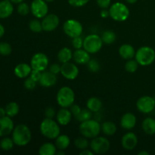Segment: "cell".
Returning <instances> with one entry per match:
<instances>
[{
    "label": "cell",
    "instance_id": "d6986e66",
    "mask_svg": "<svg viewBox=\"0 0 155 155\" xmlns=\"http://www.w3.org/2000/svg\"><path fill=\"white\" fill-rule=\"evenodd\" d=\"M72 113L71 110H68L66 107H61L60 110L58 111L57 115V121L59 125L67 126L70 124L72 119Z\"/></svg>",
    "mask_w": 155,
    "mask_h": 155
},
{
    "label": "cell",
    "instance_id": "30bf717a",
    "mask_svg": "<svg viewBox=\"0 0 155 155\" xmlns=\"http://www.w3.org/2000/svg\"><path fill=\"white\" fill-rule=\"evenodd\" d=\"M49 63L48 56L42 52L36 53L32 57L30 61V66L32 69L43 72L47 69Z\"/></svg>",
    "mask_w": 155,
    "mask_h": 155
},
{
    "label": "cell",
    "instance_id": "2e32d148",
    "mask_svg": "<svg viewBox=\"0 0 155 155\" xmlns=\"http://www.w3.org/2000/svg\"><path fill=\"white\" fill-rule=\"evenodd\" d=\"M14 130V123L10 117H0V137L6 136Z\"/></svg>",
    "mask_w": 155,
    "mask_h": 155
},
{
    "label": "cell",
    "instance_id": "44dd1931",
    "mask_svg": "<svg viewBox=\"0 0 155 155\" xmlns=\"http://www.w3.org/2000/svg\"><path fill=\"white\" fill-rule=\"evenodd\" d=\"M14 7L10 0H3L0 2V18L5 19L12 15Z\"/></svg>",
    "mask_w": 155,
    "mask_h": 155
},
{
    "label": "cell",
    "instance_id": "11a10c76",
    "mask_svg": "<svg viewBox=\"0 0 155 155\" xmlns=\"http://www.w3.org/2000/svg\"><path fill=\"white\" fill-rule=\"evenodd\" d=\"M138 0H126V2L128 3H130V4H135V3L137 2Z\"/></svg>",
    "mask_w": 155,
    "mask_h": 155
},
{
    "label": "cell",
    "instance_id": "5b68a950",
    "mask_svg": "<svg viewBox=\"0 0 155 155\" xmlns=\"http://www.w3.org/2000/svg\"><path fill=\"white\" fill-rule=\"evenodd\" d=\"M56 99L58 104L60 107L68 108L74 104L75 101V94L71 87L63 86L58 92Z\"/></svg>",
    "mask_w": 155,
    "mask_h": 155
},
{
    "label": "cell",
    "instance_id": "6da1fadb",
    "mask_svg": "<svg viewBox=\"0 0 155 155\" xmlns=\"http://www.w3.org/2000/svg\"><path fill=\"white\" fill-rule=\"evenodd\" d=\"M31 138V131L25 124H19L14 129L12 139L15 145L18 146H25L30 143Z\"/></svg>",
    "mask_w": 155,
    "mask_h": 155
},
{
    "label": "cell",
    "instance_id": "db71d44e",
    "mask_svg": "<svg viewBox=\"0 0 155 155\" xmlns=\"http://www.w3.org/2000/svg\"><path fill=\"white\" fill-rule=\"evenodd\" d=\"M12 3H15V4H19V3L22 2L24 0H10Z\"/></svg>",
    "mask_w": 155,
    "mask_h": 155
},
{
    "label": "cell",
    "instance_id": "f546056e",
    "mask_svg": "<svg viewBox=\"0 0 155 155\" xmlns=\"http://www.w3.org/2000/svg\"><path fill=\"white\" fill-rule=\"evenodd\" d=\"M19 105L16 102H10L5 107L6 115L10 117H13L19 113Z\"/></svg>",
    "mask_w": 155,
    "mask_h": 155
},
{
    "label": "cell",
    "instance_id": "816d5d0a",
    "mask_svg": "<svg viewBox=\"0 0 155 155\" xmlns=\"http://www.w3.org/2000/svg\"><path fill=\"white\" fill-rule=\"evenodd\" d=\"M5 116H6L5 108L0 107V117H5Z\"/></svg>",
    "mask_w": 155,
    "mask_h": 155
},
{
    "label": "cell",
    "instance_id": "5bb4252c",
    "mask_svg": "<svg viewBox=\"0 0 155 155\" xmlns=\"http://www.w3.org/2000/svg\"><path fill=\"white\" fill-rule=\"evenodd\" d=\"M61 74L65 79L69 80H75L79 74L78 67L71 62H67L61 64Z\"/></svg>",
    "mask_w": 155,
    "mask_h": 155
},
{
    "label": "cell",
    "instance_id": "7dc6e473",
    "mask_svg": "<svg viewBox=\"0 0 155 155\" xmlns=\"http://www.w3.org/2000/svg\"><path fill=\"white\" fill-rule=\"evenodd\" d=\"M45 116L47 118H51L53 119L54 116H55V110L54 108L51 107H48L45 109Z\"/></svg>",
    "mask_w": 155,
    "mask_h": 155
},
{
    "label": "cell",
    "instance_id": "9f6ffc18",
    "mask_svg": "<svg viewBox=\"0 0 155 155\" xmlns=\"http://www.w3.org/2000/svg\"><path fill=\"white\" fill-rule=\"evenodd\" d=\"M56 154L57 155H64V152H63L61 150H59L58 152H56Z\"/></svg>",
    "mask_w": 155,
    "mask_h": 155
},
{
    "label": "cell",
    "instance_id": "8992f818",
    "mask_svg": "<svg viewBox=\"0 0 155 155\" xmlns=\"http://www.w3.org/2000/svg\"><path fill=\"white\" fill-rule=\"evenodd\" d=\"M110 17L113 20L119 22L125 21L130 16V10L125 4L122 2H115L109 8Z\"/></svg>",
    "mask_w": 155,
    "mask_h": 155
},
{
    "label": "cell",
    "instance_id": "ee69618b",
    "mask_svg": "<svg viewBox=\"0 0 155 155\" xmlns=\"http://www.w3.org/2000/svg\"><path fill=\"white\" fill-rule=\"evenodd\" d=\"M98 5L102 9H107L110 6L111 0H96Z\"/></svg>",
    "mask_w": 155,
    "mask_h": 155
},
{
    "label": "cell",
    "instance_id": "f35d334b",
    "mask_svg": "<svg viewBox=\"0 0 155 155\" xmlns=\"http://www.w3.org/2000/svg\"><path fill=\"white\" fill-rule=\"evenodd\" d=\"M12 48L9 43L5 42H0V54L3 56H7L12 53Z\"/></svg>",
    "mask_w": 155,
    "mask_h": 155
},
{
    "label": "cell",
    "instance_id": "8fae6325",
    "mask_svg": "<svg viewBox=\"0 0 155 155\" xmlns=\"http://www.w3.org/2000/svg\"><path fill=\"white\" fill-rule=\"evenodd\" d=\"M136 107L141 113H151L155 109V99L148 95L140 97L136 101Z\"/></svg>",
    "mask_w": 155,
    "mask_h": 155
},
{
    "label": "cell",
    "instance_id": "d4e9b609",
    "mask_svg": "<svg viewBox=\"0 0 155 155\" xmlns=\"http://www.w3.org/2000/svg\"><path fill=\"white\" fill-rule=\"evenodd\" d=\"M142 128L143 131L148 135L155 134V119L147 117L142 121Z\"/></svg>",
    "mask_w": 155,
    "mask_h": 155
},
{
    "label": "cell",
    "instance_id": "f907efd6",
    "mask_svg": "<svg viewBox=\"0 0 155 155\" xmlns=\"http://www.w3.org/2000/svg\"><path fill=\"white\" fill-rule=\"evenodd\" d=\"M5 32V27H3L1 24H0V39H1L3 36H4Z\"/></svg>",
    "mask_w": 155,
    "mask_h": 155
},
{
    "label": "cell",
    "instance_id": "7c38bea8",
    "mask_svg": "<svg viewBox=\"0 0 155 155\" xmlns=\"http://www.w3.org/2000/svg\"><path fill=\"white\" fill-rule=\"evenodd\" d=\"M30 12L36 18H43L48 15V6L44 0H33L30 5Z\"/></svg>",
    "mask_w": 155,
    "mask_h": 155
},
{
    "label": "cell",
    "instance_id": "7bdbcfd3",
    "mask_svg": "<svg viewBox=\"0 0 155 155\" xmlns=\"http://www.w3.org/2000/svg\"><path fill=\"white\" fill-rule=\"evenodd\" d=\"M41 76H42V72L39 71H36V70H32L31 73L30 74V77H31L36 83H39V81L40 80Z\"/></svg>",
    "mask_w": 155,
    "mask_h": 155
},
{
    "label": "cell",
    "instance_id": "484cf974",
    "mask_svg": "<svg viewBox=\"0 0 155 155\" xmlns=\"http://www.w3.org/2000/svg\"><path fill=\"white\" fill-rule=\"evenodd\" d=\"M71 139L67 135H59L55 139V146L57 149L64 151L69 147Z\"/></svg>",
    "mask_w": 155,
    "mask_h": 155
},
{
    "label": "cell",
    "instance_id": "f6af8a7d",
    "mask_svg": "<svg viewBox=\"0 0 155 155\" xmlns=\"http://www.w3.org/2000/svg\"><path fill=\"white\" fill-rule=\"evenodd\" d=\"M70 110H71V112L72 113L73 116H74V117H76L77 115L80 114V113L81 112L82 109L80 108V107L79 105L74 104H72L71 107H70Z\"/></svg>",
    "mask_w": 155,
    "mask_h": 155
},
{
    "label": "cell",
    "instance_id": "4fadbf2b",
    "mask_svg": "<svg viewBox=\"0 0 155 155\" xmlns=\"http://www.w3.org/2000/svg\"><path fill=\"white\" fill-rule=\"evenodd\" d=\"M60 23V19L58 16L54 14H49L47 15L42 18V30L46 32L54 31L58 28Z\"/></svg>",
    "mask_w": 155,
    "mask_h": 155
},
{
    "label": "cell",
    "instance_id": "c3c4849f",
    "mask_svg": "<svg viewBox=\"0 0 155 155\" xmlns=\"http://www.w3.org/2000/svg\"><path fill=\"white\" fill-rule=\"evenodd\" d=\"M80 155H93L94 152L92 151V150H89V149H84L82 150L81 152L80 153Z\"/></svg>",
    "mask_w": 155,
    "mask_h": 155
},
{
    "label": "cell",
    "instance_id": "ba28073f",
    "mask_svg": "<svg viewBox=\"0 0 155 155\" xmlns=\"http://www.w3.org/2000/svg\"><path fill=\"white\" fill-rule=\"evenodd\" d=\"M83 25L80 21L74 19H69L63 24V30L65 34L71 38L80 36L83 33Z\"/></svg>",
    "mask_w": 155,
    "mask_h": 155
},
{
    "label": "cell",
    "instance_id": "d590c367",
    "mask_svg": "<svg viewBox=\"0 0 155 155\" xmlns=\"http://www.w3.org/2000/svg\"><path fill=\"white\" fill-rule=\"evenodd\" d=\"M139 63L136 60H133V59H130L127 60V62L125 64V70L129 73H135L137 71L138 68H139Z\"/></svg>",
    "mask_w": 155,
    "mask_h": 155
},
{
    "label": "cell",
    "instance_id": "60d3db41",
    "mask_svg": "<svg viewBox=\"0 0 155 155\" xmlns=\"http://www.w3.org/2000/svg\"><path fill=\"white\" fill-rule=\"evenodd\" d=\"M89 2V0H68V3L73 7L79 8L84 6Z\"/></svg>",
    "mask_w": 155,
    "mask_h": 155
},
{
    "label": "cell",
    "instance_id": "6f0895ef",
    "mask_svg": "<svg viewBox=\"0 0 155 155\" xmlns=\"http://www.w3.org/2000/svg\"><path fill=\"white\" fill-rule=\"evenodd\" d=\"M44 1H45L46 2H54V0H44Z\"/></svg>",
    "mask_w": 155,
    "mask_h": 155
},
{
    "label": "cell",
    "instance_id": "cb8c5ba5",
    "mask_svg": "<svg viewBox=\"0 0 155 155\" xmlns=\"http://www.w3.org/2000/svg\"><path fill=\"white\" fill-rule=\"evenodd\" d=\"M86 107L93 113H98L102 107V101L97 97H92L88 99Z\"/></svg>",
    "mask_w": 155,
    "mask_h": 155
},
{
    "label": "cell",
    "instance_id": "b9f144b4",
    "mask_svg": "<svg viewBox=\"0 0 155 155\" xmlns=\"http://www.w3.org/2000/svg\"><path fill=\"white\" fill-rule=\"evenodd\" d=\"M72 45L74 46V48H75L76 49L82 48L83 47V39L80 36L73 38Z\"/></svg>",
    "mask_w": 155,
    "mask_h": 155
},
{
    "label": "cell",
    "instance_id": "52a82bcc",
    "mask_svg": "<svg viewBox=\"0 0 155 155\" xmlns=\"http://www.w3.org/2000/svg\"><path fill=\"white\" fill-rule=\"evenodd\" d=\"M103 41L97 34H90L83 39V47L89 54H95L102 48Z\"/></svg>",
    "mask_w": 155,
    "mask_h": 155
},
{
    "label": "cell",
    "instance_id": "4dcf8cb0",
    "mask_svg": "<svg viewBox=\"0 0 155 155\" xmlns=\"http://www.w3.org/2000/svg\"><path fill=\"white\" fill-rule=\"evenodd\" d=\"M116 34L114 32L111 31V30H106L102 33L101 36V39H102L103 42L105 44H110L114 43L116 41Z\"/></svg>",
    "mask_w": 155,
    "mask_h": 155
},
{
    "label": "cell",
    "instance_id": "bcb514c9",
    "mask_svg": "<svg viewBox=\"0 0 155 155\" xmlns=\"http://www.w3.org/2000/svg\"><path fill=\"white\" fill-rule=\"evenodd\" d=\"M61 65L58 64L57 63H54L50 65L49 71H51V73L54 74H58L61 73Z\"/></svg>",
    "mask_w": 155,
    "mask_h": 155
},
{
    "label": "cell",
    "instance_id": "e575fe53",
    "mask_svg": "<svg viewBox=\"0 0 155 155\" xmlns=\"http://www.w3.org/2000/svg\"><path fill=\"white\" fill-rule=\"evenodd\" d=\"M29 28L33 33H40L42 30V22L37 19H33L29 23Z\"/></svg>",
    "mask_w": 155,
    "mask_h": 155
},
{
    "label": "cell",
    "instance_id": "f5cc1de1",
    "mask_svg": "<svg viewBox=\"0 0 155 155\" xmlns=\"http://www.w3.org/2000/svg\"><path fill=\"white\" fill-rule=\"evenodd\" d=\"M150 154L146 151H142L138 153V155H149Z\"/></svg>",
    "mask_w": 155,
    "mask_h": 155
},
{
    "label": "cell",
    "instance_id": "e0dca14e",
    "mask_svg": "<svg viewBox=\"0 0 155 155\" xmlns=\"http://www.w3.org/2000/svg\"><path fill=\"white\" fill-rule=\"evenodd\" d=\"M57 83V77L56 74H53L51 71H43L42 72L40 80L39 83L43 87H51Z\"/></svg>",
    "mask_w": 155,
    "mask_h": 155
},
{
    "label": "cell",
    "instance_id": "ab89813d",
    "mask_svg": "<svg viewBox=\"0 0 155 155\" xmlns=\"http://www.w3.org/2000/svg\"><path fill=\"white\" fill-rule=\"evenodd\" d=\"M36 82L34 81L31 77H27L26 80L24 81V87L27 89V90H33L35 89L36 86Z\"/></svg>",
    "mask_w": 155,
    "mask_h": 155
},
{
    "label": "cell",
    "instance_id": "ffe728a7",
    "mask_svg": "<svg viewBox=\"0 0 155 155\" xmlns=\"http://www.w3.org/2000/svg\"><path fill=\"white\" fill-rule=\"evenodd\" d=\"M73 59L78 64H86L90 60V54L84 48L76 49L73 53Z\"/></svg>",
    "mask_w": 155,
    "mask_h": 155
},
{
    "label": "cell",
    "instance_id": "4316f807",
    "mask_svg": "<svg viewBox=\"0 0 155 155\" xmlns=\"http://www.w3.org/2000/svg\"><path fill=\"white\" fill-rule=\"evenodd\" d=\"M73 58V52L69 48H62L58 53V60L61 64L69 62Z\"/></svg>",
    "mask_w": 155,
    "mask_h": 155
},
{
    "label": "cell",
    "instance_id": "7402d4cb",
    "mask_svg": "<svg viewBox=\"0 0 155 155\" xmlns=\"http://www.w3.org/2000/svg\"><path fill=\"white\" fill-rule=\"evenodd\" d=\"M32 68L30 64L26 63H21L15 68V74L18 78H27L30 76L32 71Z\"/></svg>",
    "mask_w": 155,
    "mask_h": 155
},
{
    "label": "cell",
    "instance_id": "83f0119b",
    "mask_svg": "<svg viewBox=\"0 0 155 155\" xmlns=\"http://www.w3.org/2000/svg\"><path fill=\"white\" fill-rule=\"evenodd\" d=\"M57 152L55 145L51 142H45L40 146L39 149V155H54Z\"/></svg>",
    "mask_w": 155,
    "mask_h": 155
},
{
    "label": "cell",
    "instance_id": "277c9868",
    "mask_svg": "<svg viewBox=\"0 0 155 155\" xmlns=\"http://www.w3.org/2000/svg\"><path fill=\"white\" fill-rule=\"evenodd\" d=\"M135 58L141 66H149L155 60V51L150 46H142L136 51Z\"/></svg>",
    "mask_w": 155,
    "mask_h": 155
},
{
    "label": "cell",
    "instance_id": "f1b7e54d",
    "mask_svg": "<svg viewBox=\"0 0 155 155\" xmlns=\"http://www.w3.org/2000/svg\"><path fill=\"white\" fill-rule=\"evenodd\" d=\"M101 131L106 136H113L117 132V126L114 123L107 121L101 125Z\"/></svg>",
    "mask_w": 155,
    "mask_h": 155
},
{
    "label": "cell",
    "instance_id": "9c48e42d",
    "mask_svg": "<svg viewBox=\"0 0 155 155\" xmlns=\"http://www.w3.org/2000/svg\"><path fill=\"white\" fill-rule=\"evenodd\" d=\"M110 143L108 139L102 136H96L90 142V148L94 154H105L110 149Z\"/></svg>",
    "mask_w": 155,
    "mask_h": 155
},
{
    "label": "cell",
    "instance_id": "681fc988",
    "mask_svg": "<svg viewBox=\"0 0 155 155\" xmlns=\"http://www.w3.org/2000/svg\"><path fill=\"white\" fill-rule=\"evenodd\" d=\"M101 17L103 18H107L108 16H110V14H109V10L107 11V9H103V10L101 11Z\"/></svg>",
    "mask_w": 155,
    "mask_h": 155
},
{
    "label": "cell",
    "instance_id": "74e56055",
    "mask_svg": "<svg viewBox=\"0 0 155 155\" xmlns=\"http://www.w3.org/2000/svg\"><path fill=\"white\" fill-rule=\"evenodd\" d=\"M18 12L19 15H22V16H26V15H28L30 12V7L28 5V4L26 2H22L19 3L18 6Z\"/></svg>",
    "mask_w": 155,
    "mask_h": 155
},
{
    "label": "cell",
    "instance_id": "1f68e13d",
    "mask_svg": "<svg viewBox=\"0 0 155 155\" xmlns=\"http://www.w3.org/2000/svg\"><path fill=\"white\" fill-rule=\"evenodd\" d=\"M15 142H14L13 139H10L8 137L3 138L0 142V147L4 151H10L13 148Z\"/></svg>",
    "mask_w": 155,
    "mask_h": 155
},
{
    "label": "cell",
    "instance_id": "ac0fdd59",
    "mask_svg": "<svg viewBox=\"0 0 155 155\" xmlns=\"http://www.w3.org/2000/svg\"><path fill=\"white\" fill-rule=\"evenodd\" d=\"M136 117L130 112L124 114L120 119V126L124 130H132L136 127Z\"/></svg>",
    "mask_w": 155,
    "mask_h": 155
},
{
    "label": "cell",
    "instance_id": "603a6c76",
    "mask_svg": "<svg viewBox=\"0 0 155 155\" xmlns=\"http://www.w3.org/2000/svg\"><path fill=\"white\" fill-rule=\"evenodd\" d=\"M119 54L125 60L133 59L136 55V50L130 44H124L119 48Z\"/></svg>",
    "mask_w": 155,
    "mask_h": 155
},
{
    "label": "cell",
    "instance_id": "7a4b0ae2",
    "mask_svg": "<svg viewBox=\"0 0 155 155\" xmlns=\"http://www.w3.org/2000/svg\"><path fill=\"white\" fill-rule=\"evenodd\" d=\"M80 133L87 139H93L99 135L101 131V125L96 120H88L80 124L79 127Z\"/></svg>",
    "mask_w": 155,
    "mask_h": 155
},
{
    "label": "cell",
    "instance_id": "3957f363",
    "mask_svg": "<svg viewBox=\"0 0 155 155\" xmlns=\"http://www.w3.org/2000/svg\"><path fill=\"white\" fill-rule=\"evenodd\" d=\"M39 129L42 136L49 139H55L61 133L59 124L51 118L45 117L41 123Z\"/></svg>",
    "mask_w": 155,
    "mask_h": 155
},
{
    "label": "cell",
    "instance_id": "d6a6232c",
    "mask_svg": "<svg viewBox=\"0 0 155 155\" xmlns=\"http://www.w3.org/2000/svg\"><path fill=\"white\" fill-rule=\"evenodd\" d=\"M92 111L89 110V109H82L80 114L77 115L75 117V119L77 121H79V122H83V121L90 120L92 118Z\"/></svg>",
    "mask_w": 155,
    "mask_h": 155
},
{
    "label": "cell",
    "instance_id": "836d02e7",
    "mask_svg": "<svg viewBox=\"0 0 155 155\" xmlns=\"http://www.w3.org/2000/svg\"><path fill=\"white\" fill-rule=\"evenodd\" d=\"M74 145L76 146V148L80 150L86 149L89 146V142L87 140V138L84 137V136L77 138L74 141Z\"/></svg>",
    "mask_w": 155,
    "mask_h": 155
},
{
    "label": "cell",
    "instance_id": "8d00e7d4",
    "mask_svg": "<svg viewBox=\"0 0 155 155\" xmlns=\"http://www.w3.org/2000/svg\"><path fill=\"white\" fill-rule=\"evenodd\" d=\"M86 64H87V68L89 71L92 73L98 72L101 69V65H100L99 62L96 60H94V59H90Z\"/></svg>",
    "mask_w": 155,
    "mask_h": 155
},
{
    "label": "cell",
    "instance_id": "9a60e30c",
    "mask_svg": "<svg viewBox=\"0 0 155 155\" xmlns=\"http://www.w3.org/2000/svg\"><path fill=\"white\" fill-rule=\"evenodd\" d=\"M123 148L127 151H132L134 149L138 144V137L135 133H127L124 135L121 139Z\"/></svg>",
    "mask_w": 155,
    "mask_h": 155
}]
</instances>
